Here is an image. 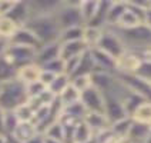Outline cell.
Returning a JSON list of instances; mask_svg holds the SVG:
<instances>
[{"label":"cell","instance_id":"33","mask_svg":"<svg viewBox=\"0 0 151 143\" xmlns=\"http://www.w3.org/2000/svg\"><path fill=\"white\" fill-rule=\"evenodd\" d=\"M14 115H16L17 120L19 123H26V122H33V118H34V110L30 107V105L26 102L23 105H20L19 107L13 110Z\"/></svg>","mask_w":151,"mask_h":143},{"label":"cell","instance_id":"31","mask_svg":"<svg viewBox=\"0 0 151 143\" xmlns=\"http://www.w3.org/2000/svg\"><path fill=\"white\" fill-rule=\"evenodd\" d=\"M16 73L17 69L6 60L4 56L0 57V83H4V82H9L12 79H16Z\"/></svg>","mask_w":151,"mask_h":143},{"label":"cell","instance_id":"6","mask_svg":"<svg viewBox=\"0 0 151 143\" xmlns=\"http://www.w3.org/2000/svg\"><path fill=\"white\" fill-rule=\"evenodd\" d=\"M116 77L127 90L143 97L144 100L151 102V83L140 79L134 73H116Z\"/></svg>","mask_w":151,"mask_h":143},{"label":"cell","instance_id":"11","mask_svg":"<svg viewBox=\"0 0 151 143\" xmlns=\"http://www.w3.org/2000/svg\"><path fill=\"white\" fill-rule=\"evenodd\" d=\"M90 54H91L94 65H96L94 70L109 72V73H113V75L117 73V60H114L107 53H104L100 49L94 47V49H90Z\"/></svg>","mask_w":151,"mask_h":143},{"label":"cell","instance_id":"10","mask_svg":"<svg viewBox=\"0 0 151 143\" xmlns=\"http://www.w3.org/2000/svg\"><path fill=\"white\" fill-rule=\"evenodd\" d=\"M9 43L16 44V46H23V47H30V49H34V50H39L42 47V43L37 40V37L24 26L17 29L14 34L10 37Z\"/></svg>","mask_w":151,"mask_h":143},{"label":"cell","instance_id":"44","mask_svg":"<svg viewBox=\"0 0 151 143\" xmlns=\"http://www.w3.org/2000/svg\"><path fill=\"white\" fill-rule=\"evenodd\" d=\"M7 47H9V40L3 39V37H0V57L4 54V52H6Z\"/></svg>","mask_w":151,"mask_h":143},{"label":"cell","instance_id":"34","mask_svg":"<svg viewBox=\"0 0 151 143\" xmlns=\"http://www.w3.org/2000/svg\"><path fill=\"white\" fill-rule=\"evenodd\" d=\"M17 27L9 17H0V37L6 39V40H10V37L14 34Z\"/></svg>","mask_w":151,"mask_h":143},{"label":"cell","instance_id":"42","mask_svg":"<svg viewBox=\"0 0 151 143\" xmlns=\"http://www.w3.org/2000/svg\"><path fill=\"white\" fill-rule=\"evenodd\" d=\"M135 54L140 57L141 60H147V62H151V44L150 46H145L143 49H140V50L134 52Z\"/></svg>","mask_w":151,"mask_h":143},{"label":"cell","instance_id":"1","mask_svg":"<svg viewBox=\"0 0 151 143\" xmlns=\"http://www.w3.org/2000/svg\"><path fill=\"white\" fill-rule=\"evenodd\" d=\"M32 33L37 37V40L43 44L59 42L60 27L54 19V15H39L32 16L30 20L24 25Z\"/></svg>","mask_w":151,"mask_h":143},{"label":"cell","instance_id":"14","mask_svg":"<svg viewBox=\"0 0 151 143\" xmlns=\"http://www.w3.org/2000/svg\"><path fill=\"white\" fill-rule=\"evenodd\" d=\"M40 73H42V68L37 63H29L26 66H22V68L17 69L16 79L20 83L27 86V84L37 82L39 77H40Z\"/></svg>","mask_w":151,"mask_h":143},{"label":"cell","instance_id":"46","mask_svg":"<svg viewBox=\"0 0 151 143\" xmlns=\"http://www.w3.org/2000/svg\"><path fill=\"white\" fill-rule=\"evenodd\" d=\"M0 135H4V110L0 109Z\"/></svg>","mask_w":151,"mask_h":143},{"label":"cell","instance_id":"4","mask_svg":"<svg viewBox=\"0 0 151 143\" xmlns=\"http://www.w3.org/2000/svg\"><path fill=\"white\" fill-rule=\"evenodd\" d=\"M53 15L60 30L76 27V26H84L78 12V1H61Z\"/></svg>","mask_w":151,"mask_h":143},{"label":"cell","instance_id":"32","mask_svg":"<svg viewBox=\"0 0 151 143\" xmlns=\"http://www.w3.org/2000/svg\"><path fill=\"white\" fill-rule=\"evenodd\" d=\"M68 84H70V77H68L66 73H63V75L56 76V77H54V80L51 82L50 86H49L47 89H49V92H51L56 97H57L60 93L67 87Z\"/></svg>","mask_w":151,"mask_h":143},{"label":"cell","instance_id":"3","mask_svg":"<svg viewBox=\"0 0 151 143\" xmlns=\"http://www.w3.org/2000/svg\"><path fill=\"white\" fill-rule=\"evenodd\" d=\"M116 30H117L118 36L121 37L127 50L137 52L151 44V30L144 25H140L134 29H130V30H118V29H116Z\"/></svg>","mask_w":151,"mask_h":143},{"label":"cell","instance_id":"23","mask_svg":"<svg viewBox=\"0 0 151 143\" xmlns=\"http://www.w3.org/2000/svg\"><path fill=\"white\" fill-rule=\"evenodd\" d=\"M130 118L133 122H137V123L151 125V102L145 100L141 105H138Z\"/></svg>","mask_w":151,"mask_h":143},{"label":"cell","instance_id":"36","mask_svg":"<svg viewBox=\"0 0 151 143\" xmlns=\"http://www.w3.org/2000/svg\"><path fill=\"white\" fill-rule=\"evenodd\" d=\"M17 125H19V120H17L14 112L13 110L12 112H4V135L10 136L14 132Z\"/></svg>","mask_w":151,"mask_h":143},{"label":"cell","instance_id":"41","mask_svg":"<svg viewBox=\"0 0 151 143\" xmlns=\"http://www.w3.org/2000/svg\"><path fill=\"white\" fill-rule=\"evenodd\" d=\"M54 77H56V75H53V73H50V72L43 70L42 69V73H40V77H39V82H40L44 87H49L50 83L54 80Z\"/></svg>","mask_w":151,"mask_h":143},{"label":"cell","instance_id":"28","mask_svg":"<svg viewBox=\"0 0 151 143\" xmlns=\"http://www.w3.org/2000/svg\"><path fill=\"white\" fill-rule=\"evenodd\" d=\"M83 29L84 26H76V27H68V29H64V30H60L59 43L83 40Z\"/></svg>","mask_w":151,"mask_h":143},{"label":"cell","instance_id":"8","mask_svg":"<svg viewBox=\"0 0 151 143\" xmlns=\"http://www.w3.org/2000/svg\"><path fill=\"white\" fill-rule=\"evenodd\" d=\"M80 102L83 103L87 113L90 112L103 113L104 112V94L94 86H90L88 89L80 93Z\"/></svg>","mask_w":151,"mask_h":143},{"label":"cell","instance_id":"12","mask_svg":"<svg viewBox=\"0 0 151 143\" xmlns=\"http://www.w3.org/2000/svg\"><path fill=\"white\" fill-rule=\"evenodd\" d=\"M6 17H9L17 27H23L32 17L29 1H16L13 9L10 10V13Z\"/></svg>","mask_w":151,"mask_h":143},{"label":"cell","instance_id":"22","mask_svg":"<svg viewBox=\"0 0 151 143\" xmlns=\"http://www.w3.org/2000/svg\"><path fill=\"white\" fill-rule=\"evenodd\" d=\"M104 29L100 27H93V26H84L83 29V43L87 46V49H94L100 42L101 34Z\"/></svg>","mask_w":151,"mask_h":143},{"label":"cell","instance_id":"7","mask_svg":"<svg viewBox=\"0 0 151 143\" xmlns=\"http://www.w3.org/2000/svg\"><path fill=\"white\" fill-rule=\"evenodd\" d=\"M36 52L34 49L30 47H23V46H16V44H10L9 43V47L4 52V57L7 62H10L16 69L26 66L29 63H34L36 59Z\"/></svg>","mask_w":151,"mask_h":143},{"label":"cell","instance_id":"5","mask_svg":"<svg viewBox=\"0 0 151 143\" xmlns=\"http://www.w3.org/2000/svg\"><path fill=\"white\" fill-rule=\"evenodd\" d=\"M97 49L107 53L114 60H118L127 52V47L124 46L121 37L118 36L117 30L114 27H104L100 42L97 44Z\"/></svg>","mask_w":151,"mask_h":143},{"label":"cell","instance_id":"40","mask_svg":"<svg viewBox=\"0 0 151 143\" xmlns=\"http://www.w3.org/2000/svg\"><path fill=\"white\" fill-rule=\"evenodd\" d=\"M14 0H0V17H6L14 6Z\"/></svg>","mask_w":151,"mask_h":143},{"label":"cell","instance_id":"38","mask_svg":"<svg viewBox=\"0 0 151 143\" xmlns=\"http://www.w3.org/2000/svg\"><path fill=\"white\" fill-rule=\"evenodd\" d=\"M135 76H138L140 79H143L145 82L151 83V62L147 60H141V63L138 65L137 70L134 72Z\"/></svg>","mask_w":151,"mask_h":143},{"label":"cell","instance_id":"29","mask_svg":"<svg viewBox=\"0 0 151 143\" xmlns=\"http://www.w3.org/2000/svg\"><path fill=\"white\" fill-rule=\"evenodd\" d=\"M110 1H99V7H97V12L93 17V20L88 23L87 26H93V27H100V29H104L106 27V17H107V10H109Z\"/></svg>","mask_w":151,"mask_h":143},{"label":"cell","instance_id":"2","mask_svg":"<svg viewBox=\"0 0 151 143\" xmlns=\"http://www.w3.org/2000/svg\"><path fill=\"white\" fill-rule=\"evenodd\" d=\"M26 102V86L20 83L17 79L0 83V109H3L4 112H12Z\"/></svg>","mask_w":151,"mask_h":143},{"label":"cell","instance_id":"25","mask_svg":"<svg viewBox=\"0 0 151 143\" xmlns=\"http://www.w3.org/2000/svg\"><path fill=\"white\" fill-rule=\"evenodd\" d=\"M96 69V65H94V60H93L91 54H90V50H87L86 53H83V56L80 57V62L77 65V69L73 73L71 77H76V76H86V75H91ZM70 77V79H71Z\"/></svg>","mask_w":151,"mask_h":143},{"label":"cell","instance_id":"20","mask_svg":"<svg viewBox=\"0 0 151 143\" xmlns=\"http://www.w3.org/2000/svg\"><path fill=\"white\" fill-rule=\"evenodd\" d=\"M126 7V1H110L107 17H106V27H117L118 20L123 16Z\"/></svg>","mask_w":151,"mask_h":143},{"label":"cell","instance_id":"18","mask_svg":"<svg viewBox=\"0 0 151 143\" xmlns=\"http://www.w3.org/2000/svg\"><path fill=\"white\" fill-rule=\"evenodd\" d=\"M140 63H141V59L134 52L127 50L117 60V73H134Z\"/></svg>","mask_w":151,"mask_h":143},{"label":"cell","instance_id":"45","mask_svg":"<svg viewBox=\"0 0 151 143\" xmlns=\"http://www.w3.org/2000/svg\"><path fill=\"white\" fill-rule=\"evenodd\" d=\"M26 143H44V136L42 133H37V135L33 136L30 140H27Z\"/></svg>","mask_w":151,"mask_h":143},{"label":"cell","instance_id":"35","mask_svg":"<svg viewBox=\"0 0 151 143\" xmlns=\"http://www.w3.org/2000/svg\"><path fill=\"white\" fill-rule=\"evenodd\" d=\"M70 83L74 86L78 92L81 93L83 90L88 89L91 86V75H86V76H76L70 79Z\"/></svg>","mask_w":151,"mask_h":143},{"label":"cell","instance_id":"49","mask_svg":"<svg viewBox=\"0 0 151 143\" xmlns=\"http://www.w3.org/2000/svg\"><path fill=\"white\" fill-rule=\"evenodd\" d=\"M147 143H151V136H150V139H148V140H147Z\"/></svg>","mask_w":151,"mask_h":143},{"label":"cell","instance_id":"48","mask_svg":"<svg viewBox=\"0 0 151 143\" xmlns=\"http://www.w3.org/2000/svg\"><path fill=\"white\" fill-rule=\"evenodd\" d=\"M7 140V136L6 135H0V143H6Z\"/></svg>","mask_w":151,"mask_h":143},{"label":"cell","instance_id":"26","mask_svg":"<svg viewBox=\"0 0 151 143\" xmlns=\"http://www.w3.org/2000/svg\"><path fill=\"white\" fill-rule=\"evenodd\" d=\"M43 136L49 137V139H53V140H57V142L66 143V129L61 125L60 120H56V122L50 123L49 126L44 129Z\"/></svg>","mask_w":151,"mask_h":143},{"label":"cell","instance_id":"17","mask_svg":"<svg viewBox=\"0 0 151 143\" xmlns=\"http://www.w3.org/2000/svg\"><path fill=\"white\" fill-rule=\"evenodd\" d=\"M39 133L37 127L33 122H26V123H19L14 129V132L9 137H12L16 143H26L27 140H30L33 136Z\"/></svg>","mask_w":151,"mask_h":143},{"label":"cell","instance_id":"30","mask_svg":"<svg viewBox=\"0 0 151 143\" xmlns=\"http://www.w3.org/2000/svg\"><path fill=\"white\" fill-rule=\"evenodd\" d=\"M57 99H59V102L61 103V106L66 107L68 105H73V103L80 100V92L76 89L73 84L70 83L67 87L57 96Z\"/></svg>","mask_w":151,"mask_h":143},{"label":"cell","instance_id":"9","mask_svg":"<svg viewBox=\"0 0 151 143\" xmlns=\"http://www.w3.org/2000/svg\"><path fill=\"white\" fill-rule=\"evenodd\" d=\"M103 113L110 122V125L128 116L121 100L113 94H104V112Z\"/></svg>","mask_w":151,"mask_h":143},{"label":"cell","instance_id":"47","mask_svg":"<svg viewBox=\"0 0 151 143\" xmlns=\"http://www.w3.org/2000/svg\"><path fill=\"white\" fill-rule=\"evenodd\" d=\"M44 143H61V142H57V140H53V139H49V137H44Z\"/></svg>","mask_w":151,"mask_h":143},{"label":"cell","instance_id":"37","mask_svg":"<svg viewBox=\"0 0 151 143\" xmlns=\"http://www.w3.org/2000/svg\"><path fill=\"white\" fill-rule=\"evenodd\" d=\"M43 70H47V72H50V73H53V75H63L64 73V62L60 59V57H57V59L51 60V62H49V63H46V65H43L42 66Z\"/></svg>","mask_w":151,"mask_h":143},{"label":"cell","instance_id":"16","mask_svg":"<svg viewBox=\"0 0 151 143\" xmlns=\"http://www.w3.org/2000/svg\"><path fill=\"white\" fill-rule=\"evenodd\" d=\"M93 139H94L93 130L88 127V125L84 120H81V122H78L73 127V130L70 133L68 142L70 143H90V142H93Z\"/></svg>","mask_w":151,"mask_h":143},{"label":"cell","instance_id":"19","mask_svg":"<svg viewBox=\"0 0 151 143\" xmlns=\"http://www.w3.org/2000/svg\"><path fill=\"white\" fill-rule=\"evenodd\" d=\"M84 122L88 125V127L93 130V133H99L103 132L106 129L110 127V122L107 120V118L104 116V113H96V112H90L86 115Z\"/></svg>","mask_w":151,"mask_h":143},{"label":"cell","instance_id":"39","mask_svg":"<svg viewBox=\"0 0 151 143\" xmlns=\"http://www.w3.org/2000/svg\"><path fill=\"white\" fill-rule=\"evenodd\" d=\"M47 87H44L39 80L37 82H34V83H30L26 86V94H27V100L29 99H33V97H37L39 94H42L44 90H46Z\"/></svg>","mask_w":151,"mask_h":143},{"label":"cell","instance_id":"27","mask_svg":"<svg viewBox=\"0 0 151 143\" xmlns=\"http://www.w3.org/2000/svg\"><path fill=\"white\" fill-rule=\"evenodd\" d=\"M86 115H87V110H86V107L83 106V103L80 100L73 103V105H68L66 107H63V112H61V116L73 119L76 122H81V120H84Z\"/></svg>","mask_w":151,"mask_h":143},{"label":"cell","instance_id":"21","mask_svg":"<svg viewBox=\"0 0 151 143\" xmlns=\"http://www.w3.org/2000/svg\"><path fill=\"white\" fill-rule=\"evenodd\" d=\"M99 7V0H84V1H78V12L83 20V25L87 26L93 20V17L97 12Z\"/></svg>","mask_w":151,"mask_h":143},{"label":"cell","instance_id":"43","mask_svg":"<svg viewBox=\"0 0 151 143\" xmlns=\"http://www.w3.org/2000/svg\"><path fill=\"white\" fill-rule=\"evenodd\" d=\"M143 25L145 27H148L151 30V7L148 6V9H145L144 12V16H143Z\"/></svg>","mask_w":151,"mask_h":143},{"label":"cell","instance_id":"15","mask_svg":"<svg viewBox=\"0 0 151 143\" xmlns=\"http://www.w3.org/2000/svg\"><path fill=\"white\" fill-rule=\"evenodd\" d=\"M88 50L87 46L83 43V40L78 42H68V43H60V59L61 60H68L73 57H78L83 53Z\"/></svg>","mask_w":151,"mask_h":143},{"label":"cell","instance_id":"24","mask_svg":"<svg viewBox=\"0 0 151 143\" xmlns=\"http://www.w3.org/2000/svg\"><path fill=\"white\" fill-rule=\"evenodd\" d=\"M131 125H133V120H131V118L127 116V118L121 119V120H117V122L111 123L110 125V130H111V133L114 135V137L117 140L123 142L127 137V135H128Z\"/></svg>","mask_w":151,"mask_h":143},{"label":"cell","instance_id":"13","mask_svg":"<svg viewBox=\"0 0 151 143\" xmlns=\"http://www.w3.org/2000/svg\"><path fill=\"white\" fill-rule=\"evenodd\" d=\"M57 57H60V43L59 42L49 43V44H43L42 47L36 52L34 63H37L42 68L43 65L57 59Z\"/></svg>","mask_w":151,"mask_h":143}]
</instances>
